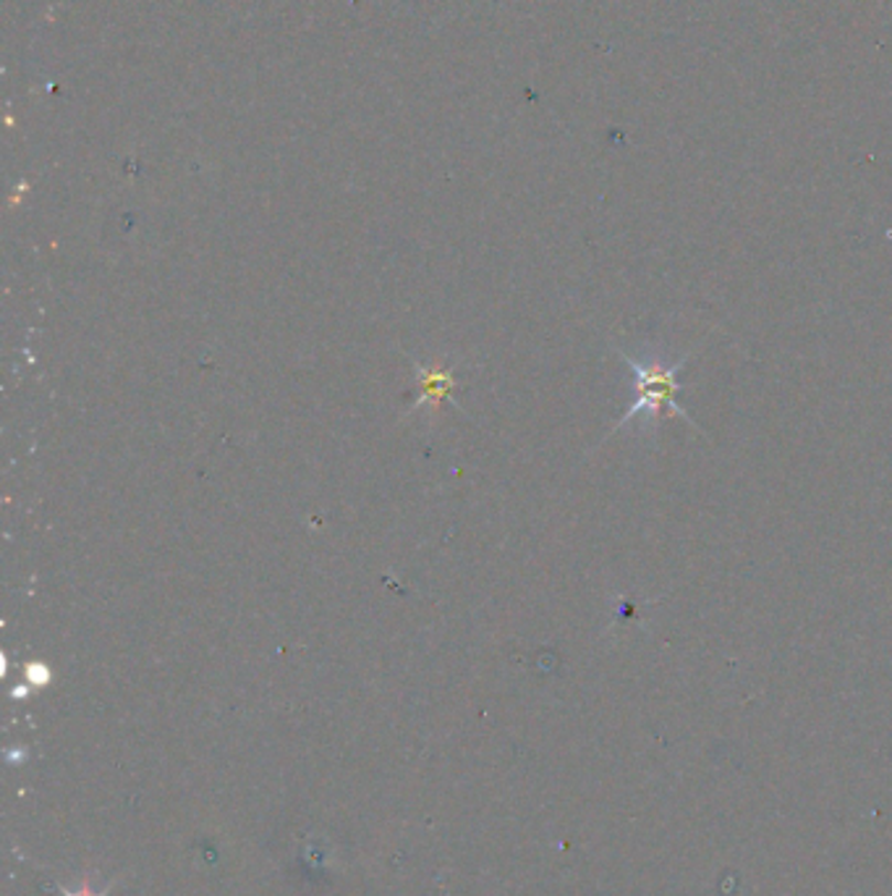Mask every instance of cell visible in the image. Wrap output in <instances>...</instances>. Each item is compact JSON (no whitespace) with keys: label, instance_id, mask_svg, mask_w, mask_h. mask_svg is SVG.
Returning <instances> with one entry per match:
<instances>
[{"label":"cell","instance_id":"obj_1","mask_svg":"<svg viewBox=\"0 0 892 896\" xmlns=\"http://www.w3.org/2000/svg\"><path fill=\"white\" fill-rule=\"evenodd\" d=\"M621 356L626 360L631 375H634V402H631L626 415L617 419L615 430L626 428L631 419L636 417H646L649 423H657L663 409L670 412L673 417H680L694 425V419L680 407V370L691 360V352L673 362L663 360V356H638L636 360V356L626 352H621Z\"/></svg>","mask_w":892,"mask_h":896},{"label":"cell","instance_id":"obj_2","mask_svg":"<svg viewBox=\"0 0 892 896\" xmlns=\"http://www.w3.org/2000/svg\"><path fill=\"white\" fill-rule=\"evenodd\" d=\"M66 896H93V894H89V892H87V888H82V892H79V894H68V892H66Z\"/></svg>","mask_w":892,"mask_h":896}]
</instances>
